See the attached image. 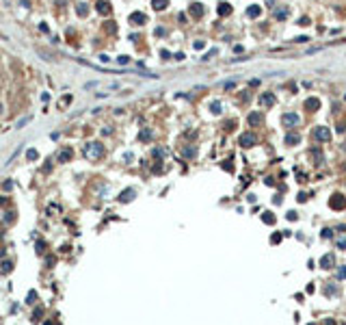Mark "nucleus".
Segmentation results:
<instances>
[{
	"label": "nucleus",
	"instance_id": "obj_10",
	"mask_svg": "<svg viewBox=\"0 0 346 325\" xmlns=\"http://www.w3.org/2000/svg\"><path fill=\"white\" fill-rule=\"evenodd\" d=\"M167 4H169V0H152V7H154L156 11H162V9H167Z\"/></svg>",
	"mask_w": 346,
	"mask_h": 325
},
{
	"label": "nucleus",
	"instance_id": "obj_17",
	"mask_svg": "<svg viewBox=\"0 0 346 325\" xmlns=\"http://www.w3.org/2000/svg\"><path fill=\"white\" fill-rule=\"evenodd\" d=\"M320 106V102L316 100V98H309L307 102H305V108H318Z\"/></svg>",
	"mask_w": 346,
	"mask_h": 325
},
{
	"label": "nucleus",
	"instance_id": "obj_8",
	"mask_svg": "<svg viewBox=\"0 0 346 325\" xmlns=\"http://www.w3.org/2000/svg\"><path fill=\"white\" fill-rule=\"evenodd\" d=\"M260 102H262V106H266V108H268V106H273V104H275V98H273L270 93H264V95H260Z\"/></svg>",
	"mask_w": 346,
	"mask_h": 325
},
{
	"label": "nucleus",
	"instance_id": "obj_1",
	"mask_svg": "<svg viewBox=\"0 0 346 325\" xmlns=\"http://www.w3.org/2000/svg\"><path fill=\"white\" fill-rule=\"evenodd\" d=\"M82 152H85V156L89 158V160H100V158L104 156V145L97 143V141H89Z\"/></svg>",
	"mask_w": 346,
	"mask_h": 325
},
{
	"label": "nucleus",
	"instance_id": "obj_24",
	"mask_svg": "<svg viewBox=\"0 0 346 325\" xmlns=\"http://www.w3.org/2000/svg\"><path fill=\"white\" fill-rule=\"evenodd\" d=\"M338 249H346V236H340V238H338Z\"/></svg>",
	"mask_w": 346,
	"mask_h": 325
},
{
	"label": "nucleus",
	"instance_id": "obj_3",
	"mask_svg": "<svg viewBox=\"0 0 346 325\" xmlns=\"http://www.w3.org/2000/svg\"><path fill=\"white\" fill-rule=\"evenodd\" d=\"M314 139H316V141H329V139H331V132H329V128H325V126H318V128L314 130Z\"/></svg>",
	"mask_w": 346,
	"mask_h": 325
},
{
	"label": "nucleus",
	"instance_id": "obj_13",
	"mask_svg": "<svg viewBox=\"0 0 346 325\" xmlns=\"http://www.w3.org/2000/svg\"><path fill=\"white\" fill-rule=\"evenodd\" d=\"M132 195H134V189H128V191H124V193L119 195V199H121V202H130Z\"/></svg>",
	"mask_w": 346,
	"mask_h": 325
},
{
	"label": "nucleus",
	"instance_id": "obj_25",
	"mask_svg": "<svg viewBox=\"0 0 346 325\" xmlns=\"http://www.w3.org/2000/svg\"><path fill=\"white\" fill-rule=\"evenodd\" d=\"M11 269H13V265H11L9 260H4V262H2V271H4V273H9Z\"/></svg>",
	"mask_w": 346,
	"mask_h": 325
},
{
	"label": "nucleus",
	"instance_id": "obj_19",
	"mask_svg": "<svg viewBox=\"0 0 346 325\" xmlns=\"http://www.w3.org/2000/svg\"><path fill=\"white\" fill-rule=\"evenodd\" d=\"M286 143H288V145H294V143H299V135H288V137H286Z\"/></svg>",
	"mask_w": 346,
	"mask_h": 325
},
{
	"label": "nucleus",
	"instance_id": "obj_28",
	"mask_svg": "<svg viewBox=\"0 0 346 325\" xmlns=\"http://www.w3.org/2000/svg\"><path fill=\"white\" fill-rule=\"evenodd\" d=\"M2 189H4V191H11V189H13V182H11V180H7V182L2 184Z\"/></svg>",
	"mask_w": 346,
	"mask_h": 325
},
{
	"label": "nucleus",
	"instance_id": "obj_15",
	"mask_svg": "<svg viewBox=\"0 0 346 325\" xmlns=\"http://www.w3.org/2000/svg\"><path fill=\"white\" fill-rule=\"evenodd\" d=\"M229 11H231V7H229L227 2H221V4H218V13H221V15H227Z\"/></svg>",
	"mask_w": 346,
	"mask_h": 325
},
{
	"label": "nucleus",
	"instance_id": "obj_12",
	"mask_svg": "<svg viewBox=\"0 0 346 325\" xmlns=\"http://www.w3.org/2000/svg\"><path fill=\"white\" fill-rule=\"evenodd\" d=\"M331 206H333V208H344V199H342V195H335V197L331 199Z\"/></svg>",
	"mask_w": 346,
	"mask_h": 325
},
{
	"label": "nucleus",
	"instance_id": "obj_33",
	"mask_svg": "<svg viewBox=\"0 0 346 325\" xmlns=\"http://www.w3.org/2000/svg\"><path fill=\"white\" fill-rule=\"evenodd\" d=\"M37 251H43V241H37Z\"/></svg>",
	"mask_w": 346,
	"mask_h": 325
},
{
	"label": "nucleus",
	"instance_id": "obj_11",
	"mask_svg": "<svg viewBox=\"0 0 346 325\" xmlns=\"http://www.w3.org/2000/svg\"><path fill=\"white\" fill-rule=\"evenodd\" d=\"M97 11H100V13H108V11H110L108 0H100V2H97Z\"/></svg>",
	"mask_w": 346,
	"mask_h": 325
},
{
	"label": "nucleus",
	"instance_id": "obj_21",
	"mask_svg": "<svg viewBox=\"0 0 346 325\" xmlns=\"http://www.w3.org/2000/svg\"><path fill=\"white\" fill-rule=\"evenodd\" d=\"M262 219H264L266 223H270V226L275 223V217H273V213H264V215H262Z\"/></svg>",
	"mask_w": 346,
	"mask_h": 325
},
{
	"label": "nucleus",
	"instance_id": "obj_31",
	"mask_svg": "<svg viewBox=\"0 0 346 325\" xmlns=\"http://www.w3.org/2000/svg\"><path fill=\"white\" fill-rule=\"evenodd\" d=\"M85 13H86L85 4H78V15H85Z\"/></svg>",
	"mask_w": 346,
	"mask_h": 325
},
{
	"label": "nucleus",
	"instance_id": "obj_26",
	"mask_svg": "<svg viewBox=\"0 0 346 325\" xmlns=\"http://www.w3.org/2000/svg\"><path fill=\"white\" fill-rule=\"evenodd\" d=\"M69 102H72V95H65V98H63V100L58 102V106L63 108V106H65V104H69Z\"/></svg>",
	"mask_w": 346,
	"mask_h": 325
},
{
	"label": "nucleus",
	"instance_id": "obj_16",
	"mask_svg": "<svg viewBox=\"0 0 346 325\" xmlns=\"http://www.w3.org/2000/svg\"><path fill=\"white\" fill-rule=\"evenodd\" d=\"M190 13H193L195 17H199V15L203 13V9H201V4H190Z\"/></svg>",
	"mask_w": 346,
	"mask_h": 325
},
{
	"label": "nucleus",
	"instance_id": "obj_18",
	"mask_svg": "<svg viewBox=\"0 0 346 325\" xmlns=\"http://www.w3.org/2000/svg\"><path fill=\"white\" fill-rule=\"evenodd\" d=\"M210 111H212V113H214V115H218V113H221V102H218V100H216V102H212V104H210Z\"/></svg>",
	"mask_w": 346,
	"mask_h": 325
},
{
	"label": "nucleus",
	"instance_id": "obj_4",
	"mask_svg": "<svg viewBox=\"0 0 346 325\" xmlns=\"http://www.w3.org/2000/svg\"><path fill=\"white\" fill-rule=\"evenodd\" d=\"M255 143H258V137H255L253 132H245V135L240 137V145H242V147H253Z\"/></svg>",
	"mask_w": 346,
	"mask_h": 325
},
{
	"label": "nucleus",
	"instance_id": "obj_14",
	"mask_svg": "<svg viewBox=\"0 0 346 325\" xmlns=\"http://www.w3.org/2000/svg\"><path fill=\"white\" fill-rule=\"evenodd\" d=\"M260 11H262V9L253 4V7H249V9H247V15H249V17H258V15H260Z\"/></svg>",
	"mask_w": 346,
	"mask_h": 325
},
{
	"label": "nucleus",
	"instance_id": "obj_2",
	"mask_svg": "<svg viewBox=\"0 0 346 325\" xmlns=\"http://www.w3.org/2000/svg\"><path fill=\"white\" fill-rule=\"evenodd\" d=\"M299 113H283L281 115V124L286 126V128H294V126H299Z\"/></svg>",
	"mask_w": 346,
	"mask_h": 325
},
{
	"label": "nucleus",
	"instance_id": "obj_29",
	"mask_svg": "<svg viewBox=\"0 0 346 325\" xmlns=\"http://www.w3.org/2000/svg\"><path fill=\"white\" fill-rule=\"evenodd\" d=\"M338 278H346V269H344V267H340V269H338Z\"/></svg>",
	"mask_w": 346,
	"mask_h": 325
},
{
	"label": "nucleus",
	"instance_id": "obj_32",
	"mask_svg": "<svg viewBox=\"0 0 346 325\" xmlns=\"http://www.w3.org/2000/svg\"><path fill=\"white\" fill-rule=\"evenodd\" d=\"M149 137H152V135H149V130H145V132H141V139H143V141H147V139H149Z\"/></svg>",
	"mask_w": 346,
	"mask_h": 325
},
{
	"label": "nucleus",
	"instance_id": "obj_27",
	"mask_svg": "<svg viewBox=\"0 0 346 325\" xmlns=\"http://www.w3.org/2000/svg\"><path fill=\"white\" fill-rule=\"evenodd\" d=\"M286 15H288V11H286V9H281V11H277V13H275V17H277V20H281V17H286Z\"/></svg>",
	"mask_w": 346,
	"mask_h": 325
},
{
	"label": "nucleus",
	"instance_id": "obj_34",
	"mask_svg": "<svg viewBox=\"0 0 346 325\" xmlns=\"http://www.w3.org/2000/svg\"><path fill=\"white\" fill-rule=\"evenodd\" d=\"M0 113H2V104H0Z\"/></svg>",
	"mask_w": 346,
	"mask_h": 325
},
{
	"label": "nucleus",
	"instance_id": "obj_7",
	"mask_svg": "<svg viewBox=\"0 0 346 325\" xmlns=\"http://www.w3.org/2000/svg\"><path fill=\"white\" fill-rule=\"evenodd\" d=\"M72 156H74L72 147H65V150H61V154H58V163H67Z\"/></svg>",
	"mask_w": 346,
	"mask_h": 325
},
{
	"label": "nucleus",
	"instance_id": "obj_20",
	"mask_svg": "<svg viewBox=\"0 0 346 325\" xmlns=\"http://www.w3.org/2000/svg\"><path fill=\"white\" fill-rule=\"evenodd\" d=\"M26 158H28V160H37V158H39L37 150H28V152H26Z\"/></svg>",
	"mask_w": 346,
	"mask_h": 325
},
{
	"label": "nucleus",
	"instance_id": "obj_23",
	"mask_svg": "<svg viewBox=\"0 0 346 325\" xmlns=\"http://www.w3.org/2000/svg\"><path fill=\"white\" fill-rule=\"evenodd\" d=\"M26 301H28V303H35V301H37V293H35V290H30V293H28V297H26Z\"/></svg>",
	"mask_w": 346,
	"mask_h": 325
},
{
	"label": "nucleus",
	"instance_id": "obj_6",
	"mask_svg": "<svg viewBox=\"0 0 346 325\" xmlns=\"http://www.w3.org/2000/svg\"><path fill=\"white\" fill-rule=\"evenodd\" d=\"M145 20H147V17H145L143 13H132V15H130V22H132L134 26H141V24H145Z\"/></svg>",
	"mask_w": 346,
	"mask_h": 325
},
{
	"label": "nucleus",
	"instance_id": "obj_30",
	"mask_svg": "<svg viewBox=\"0 0 346 325\" xmlns=\"http://www.w3.org/2000/svg\"><path fill=\"white\" fill-rule=\"evenodd\" d=\"M128 59H130V56H117V61H119L121 65H126V63H128Z\"/></svg>",
	"mask_w": 346,
	"mask_h": 325
},
{
	"label": "nucleus",
	"instance_id": "obj_9",
	"mask_svg": "<svg viewBox=\"0 0 346 325\" xmlns=\"http://www.w3.org/2000/svg\"><path fill=\"white\" fill-rule=\"evenodd\" d=\"M331 265H333V254H327V256H322V260H320V267L329 269Z\"/></svg>",
	"mask_w": 346,
	"mask_h": 325
},
{
	"label": "nucleus",
	"instance_id": "obj_5",
	"mask_svg": "<svg viewBox=\"0 0 346 325\" xmlns=\"http://www.w3.org/2000/svg\"><path fill=\"white\" fill-rule=\"evenodd\" d=\"M247 122H249V126H260V124L264 122V115H262L260 111H253V113L247 117Z\"/></svg>",
	"mask_w": 346,
	"mask_h": 325
},
{
	"label": "nucleus",
	"instance_id": "obj_22",
	"mask_svg": "<svg viewBox=\"0 0 346 325\" xmlns=\"http://www.w3.org/2000/svg\"><path fill=\"white\" fill-rule=\"evenodd\" d=\"M28 122H30V117H22V119H20V122L15 124V128H24V126H26Z\"/></svg>",
	"mask_w": 346,
	"mask_h": 325
}]
</instances>
